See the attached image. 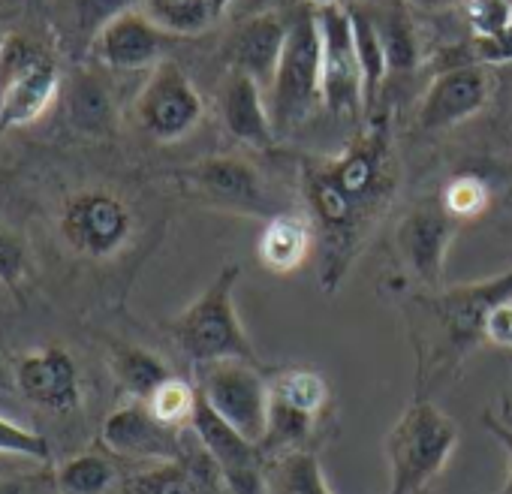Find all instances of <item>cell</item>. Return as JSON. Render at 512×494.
I'll use <instances>...</instances> for the list:
<instances>
[{
  "instance_id": "6da1fadb",
  "label": "cell",
  "mask_w": 512,
  "mask_h": 494,
  "mask_svg": "<svg viewBox=\"0 0 512 494\" xmlns=\"http://www.w3.org/2000/svg\"><path fill=\"white\" fill-rule=\"evenodd\" d=\"M506 299H512V266L482 281L407 296L404 314L419 356L416 392H425L428 377L455 371L479 344H485V320Z\"/></svg>"
},
{
  "instance_id": "7a4b0ae2",
  "label": "cell",
  "mask_w": 512,
  "mask_h": 494,
  "mask_svg": "<svg viewBox=\"0 0 512 494\" xmlns=\"http://www.w3.org/2000/svg\"><path fill=\"white\" fill-rule=\"evenodd\" d=\"M238 278H241V266L226 263L211 278V284L166 326L178 353L190 359L196 368L223 362V359H241V362L260 365L256 347L250 335L244 332L238 311H235Z\"/></svg>"
},
{
  "instance_id": "3957f363",
  "label": "cell",
  "mask_w": 512,
  "mask_h": 494,
  "mask_svg": "<svg viewBox=\"0 0 512 494\" xmlns=\"http://www.w3.org/2000/svg\"><path fill=\"white\" fill-rule=\"evenodd\" d=\"M455 446V419L422 392H416L383 440L389 467L386 494H422L446 470Z\"/></svg>"
},
{
  "instance_id": "277c9868",
  "label": "cell",
  "mask_w": 512,
  "mask_h": 494,
  "mask_svg": "<svg viewBox=\"0 0 512 494\" xmlns=\"http://www.w3.org/2000/svg\"><path fill=\"white\" fill-rule=\"evenodd\" d=\"M55 229L73 257L109 263L133 241L136 214L127 199L109 187H79L61 199Z\"/></svg>"
},
{
  "instance_id": "5b68a950",
  "label": "cell",
  "mask_w": 512,
  "mask_h": 494,
  "mask_svg": "<svg viewBox=\"0 0 512 494\" xmlns=\"http://www.w3.org/2000/svg\"><path fill=\"white\" fill-rule=\"evenodd\" d=\"M323 43L317 28V10H299L290 19L287 46L275 79L269 85V112L275 133L296 130L317 106H323Z\"/></svg>"
},
{
  "instance_id": "8992f818",
  "label": "cell",
  "mask_w": 512,
  "mask_h": 494,
  "mask_svg": "<svg viewBox=\"0 0 512 494\" xmlns=\"http://www.w3.org/2000/svg\"><path fill=\"white\" fill-rule=\"evenodd\" d=\"M172 178L184 196H190L208 208L263 217V220H272L275 214L290 211L275 202L260 169L241 157H232V154L196 160V163L178 169Z\"/></svg>"
},
{
  "instance_id": "52a82bcc",
  "label": "cell",
  "mask_w": 512,
  "mask_h": 494,
  "mask_svg": "<svg viewBox=\"0 0 512 494\" xmlns=\"http://www.w3.org/2000/svg\"><path fill=\"white\" fill-rule=\"evenodd\" d=\"M199 395L211 404V410L226 419L241 437L250 443H263L269 431V380L263 377L260 365L223 359L199 368L196 380Z\"/></svg>"
},
{
  "instance_id": "ba28073f",
  "label": "cell",
  "mask_w": 512,
  "mask_h": 494,
  "mask_svg": "<svg viewBox=\"0 0 512 494\" xmlns=\"http://www.w3.org/2000/svg\"><path fill=\"white\" fill-rule=\"evenodd\" d=\"M205 118V100L193 79L172 58L160 61L133 100L136 127L154 142H181Z\"/></svg>"
},
{
  "instance_id": "9c48e42d",
  "label": "cell",
  "mask_w": 512,
  "mask_h": 494,
  "mask_svg": "<svg viewBox=\"0 0 512 494\" xmlns=\"http://www.w3.org/2000/svg\"><path fill=\"white\" fill-rule=\"evenodd\" d=\"M193 437L214 461L226 494H272L269 485V458L260 443L241 437L226 419H220L211 404L199 395L193 422Z\"/></svg>"
},
{
  "instance_id": "30bf717a",
  "label": "cell",
  "mask_w": 512,
  "mask_h": 494,
  "mask_svg": "<svg viewBox=\"0 0 512 494\" xmlns=\"http://www.w3.org/2000/svg\"><path fill=\"white\" fill-rule=\"evenodd\" d=\"M100 443L109 455L139 464H160V461H187L190 446L181 428L160 422L145 401L127 398L118 404L100 428Z\"/></svg>"
},
{
  "instance_id": "8fae6325",
  "label": "cell",
  "mask_w": 512,
  "mask_h": 494,
  "mask_svg": "<svg viewBox=\"0 0 512 494\" xmlns=\"http://www.w3.org/2000/svg\"><path fill=\"white\" fill-rule=\"evenodd\" d=\"M317 28L323 43V106L338 118H356L365 109V82L347 7L317 10Z\"/></svg>"
},
{
  "instance_id": "7c38bea8",
  "label": "cell",
  "mask_w": 512,
  "mask_h": 494,
  "mask_svg": "<svg viewBox=\"0 0 512 494\" xmlns=\"http://www.w3.org/2000/svg\"><path fill=\"white\" fill-rule=\"evenodd\" d=\"M16 392L34 407L55 416H70L85 401L82 371L76 356L67 347H40L25 353L16 365Z\"/></svg>"
},
{
  "instance_id": "4fadbf2b",
  "label": "cell",
  "mask_w": 512,
  "mask_h": 494,
  "mask_svg": "<svg viewBox=\"0 0 512 494\" xmlns=\"http://www.w3.org/2000/svg\"><path fill=\"white\" fill-rule=\"evenodd\" d=\"M488 97H491V73L476 61L455 64L431 79V85L419 100L416 121L428 133H440L479 115Z\"/></svg>"
},
{
  "instance_id": "5bb4252c",
  "label": "cell",
  "mask_w": 512,
  "mask_h": 494,
  "mask_svg": "<svg viewBox=\"0 0 512 494\" xmlns=\"http://www.w3.org/2000/svg\"><path fill=\"white\" fill-rule=\"evenodd\" d=\"M455 229L458 220H452L443 208H416L404 214L395 229L398 257L425 290L443 287V269Z\"/></svg>"
},
{
  "instance_id": "9a60e30c",
  "label": "cell",
  "mask_w": 512,
  "mask_h": 494,
  "mask_svg": "<svg viewBox=\"0 0 512 494\" xmlns=\"http://www.w3.org/2000/svg\"><path fill=\"white\" fill-rule=\"evenodd\" d=\"M169 43L172 34L157 28L145 13L130 10L103 28L91 55L109 70L136 73V70H154L160 61H166Z\"/></svg>"
},
{
  "instance_id": "2e32d148",
  "label": "cell",
  "mask_w": 512,
  "mask_h": 494,
  "mask_svg": "<svg viewBox=\"0 0 512 494\" xmlns=\"http://www.w3.org/2000/svg\"><path fill=\"white\" fill-rule=\"evenodd\" d=\"M217 112L232 139L250 148H272L275 145V124L269 112V100L263 85L241 70H229L217 91Z\"/></svg>"
},
{
  "instance_id": "e0dca14e",
  "label": "cell",
  "mask_w": 512,
  "mask_h": 494,
  "mask_svg": "<svg viewBox=\"0 0 512 494\" xmlns=\"http://www.w3.org/2000/svg\"><path fill=\"white\" fill-rule=\"evenodd\" d=\"M223 479L199 446L190 449L187 461H160L142 464L139 470L127 473L112 494H220Z\"/></svg>"
},
{
  "instance_id": "ac0fdd59",
  "label": "cell",
  "mask_w": 512,
  "mask_h": 494,
  "mask_svg": "<svg viewBox=\"0 0 512 494\" xmlns=\"http://www.w3.org/2000/svg\"><path fill=\"white\" fill-rule=\"evenodd\" d=\"M290 19L281 13H260L250 16L235 34L229 46V70H241L253 76L260 85H272L275 70L281 64L284 46H287Z\"/></svg>"
},
{
  "instance_id": "d6986e66",
  "label": "cell",
  "mask_w": 512,
  "mask_h": 494,
  "mask_svg": "<svg viewBox=\"0 0 512 494\" xmlns=\"http://www.w3.org/2000/svg\"><path fill=\"white\" fill-rule=\"evenodd\" d=\"M317 247V229L308 214L299 211H281L272 220H266V229L256 244V257L263 269L272 275H290L299 272Z\"/></svg>"
},
{
  "instance_id": "ffe728a7",
  "label": "cell",
  "mask_w": 512,
  "mask_h": 494,
  "mask_svg": "<svg viewBox=\"0 0 512 494\" xmlns=\"http://www.w3.org/2000/svg\"><path fill=\"white\" fill-rule=\"evenodd\" d=\"M61 91V70L58 61L49 55L25 76H19L7 91H0V133L28 127L40 121Z\"/></svg>"
},
{
  "instance_id": "44dd1931",
  "label": "cell",
  "mask_w": 512,
  "mask_h": 494,
  "mask_svg": "<svg viewBox=\"0 0 512 494\" xmlns=\"http://www.w3.org/2000/svg\"><path fill=\"white\" fill-rule=\"evenodd\" d=\"M136 4L139 0H55V22L79 52H91L103 28Z\"/></svg>"
},
{
  "instance_id": "7402d4cb",
  "label": "cell",
  "mask_w": 512,
  "mask_h": 494,
  "mask_svg": "<svg viewBox=\"0 0 512 494\" xmlns=\"http://www.w3.org/2000/svg\"><path fill=\"white\" fill-rule=\"evenodd\" d=\"M109 368L118 386L133 401H148L157 386H163L172 377V368L148 347L139 344H115L109 353Z\"/></svg>"
},
{
  "instance_id": "603a6c76",
  "label": "cell",
  "mask_w": 512,
  "mask_h": 494,
  "mask_svg": "<svg viewBox=\"0 0 512 494\" xmlns=\"http://www.w3.org/2000/svg\"><path fill=\"white\" fill-rule=\"evenodd\" d=\"M121 479L115 455L106 452H79L55 467L58 494H112Z\"/></svg>"
},
{
  "instance_id": "cb8c5ba5",
  "label": "cell",
  "mask_w": 512,
  "mask_h": 494,
  "mask_svg": "<svg viewBox=\"0 0 512 494\" xmlns=\"http://www.w3.org/2000/svg\"><path fill=\"white\" fill-rule=\"evenodd\" d=\"M350 13V25H353V43H356V55H359V67H362V82H365V109H374L383 82L389 76V61H386V49L377 31V19L371 13H365L362 7H347Z\"/></svg>"
},
{
  "instance_id": "d4e9b609",
  "label": "cell",
  "mask_w": 512,
  "mask_h": 494,
  "mask_svg": "<svg viewBox=\"0 0 512 494\" xmlns=\"http://www.w3.org/2000/svg\"><path fill=\"white\" fill-rule=\"evenodd\" d=\"M269 392H272V401H278L290 410H299L305 416H314V419H320L332 401V389H329L326 377L311 368L278 371L269 380Z\"/></svg>"
},
{
  "instance_id": "484cf974",
  "label": "cell",
  "mask_w": 512,
  "mask_h": 494,
  "mask_svg": "<svg viewBox=\"0 0 512 494\" xmlns=\"http://www.w3.org/2000/svg\"><path fill=\"white\" fill-rule=\"evenodd\" d=\"M272 494H332L323 464L311 449H293L269 458Z\"/></svg>"
},
{
  "instance_id": "4316f807",
  "label": "cell",
  "mask_w": 512,
  "mask_h": 494,
  "mask_svg": "<svg viewBox=\"0 0 512 494\" xmlns=\"http://www.w3.org/2000/svg\"><path fill=\"white\" fill-rule=\"evenodd\" d=\"M142 7V13L172 37H196L220 19L214 0H142Z\"/></svg>"
},
{
  "instance_id": "83f0119b",
  "label": "cell",
  "mask_w": 512,
  "mask_h": 494,
  "mask_svg": "<svg viewBox=\"0 0 512 494\" xmlns=\"http://www.w3.org/2000/svg\"><path fill=\"white\" fill-rule=\"evenodd\" d=\"M67 115L85 133L109 130V124L115 118V106H112L106 85L91 73L73 76V82L67 88Z\"/></svg>"
},
{
  "instance_id": "f1b7e54d",
  "label": "cell",
  "mask_w": 512,
  "mask_h": 494,
  "mask_svg": "<svg viewBox=\"0 0 512 494\" xmlns=\"http://www.w3.org/2000/svg\"><path fill=\"white\" fill-rule=\"evenodd\" d=\"M383 49H386V61H389V73H407L419 64V40H416V28L410 22V16L401 7H392L380 22H377Z\"/></svg>"
},
{
  "instance_id": "f546056e",
  "label": "cell",
  "mask_w": 512,
  "mask_h": 494,
  "mask_svg": "<svg viewBox=\"0 0 512 494\" xmlns=\"http://www.w3.org/2000/svg\"><path fill=\"white\" fill-rule=\"evenodd\" d=\"M145 404L151 407V413L160 422L184 431L193 422V413H196V404H199V389L190 380L172 374L163 386H157V392Z\"/></svg>"
},
{
  "instance_id": "4dcf8cb0",
  "label": "cell",
  "mask_w": 512,
  "mask_h": 494,
  "mask_svg": "<svg viewBox=\"0 0 512 494\" xmlns=\"http://www.w3.org/2000/svg\"><path fill=\"white\" fill-rule=\"evenodd\" d=\"M488 202H491V190H488L485 178L473 175V172H461V175L449 178L443 193H440V208L452 220L479 217L488 208Z\"/></svg>"
},
{
  "instance_id": "1f68e13d",
  "label": "cell",
  "mask_w": 512,
  "mask_h": 494,
  "mask_svg": "<svg viewBox=\"0 0 512 494\" xmlns=\"http://www.w3.org/2000/svg\"><path fill=\"white\" fill-rule=\"evenodd\" d=\"M43 58H49V52L25 34L0 37V91H7L19 76H25Z\"/></svg>"
},
{
  "instance_id": "d6a6232c",
  "label": "cell",
  "mask_w": 512,
  "mask_h": 494,
  "mask_svg": "<svg viewBox=\"0 0 512 494\" xmlns=\"http://www.w3.org/2000/svg\"><path fill=\"white\" fill-rule=\"evenodd\" d=\"M0 455H16V458H31L40 461L43 467H52V446L49 440L34 431L25 428L7 416H0Z\"/></svg>"
},
{
  "instance_id": "836d02e7",
  "label": "cell",
  "mask_w": 512,
  "mask_h": 494,
  "mask_svg": "<svg viewBox=\"0 0 512 494\" xmlns=\"http://www.w3.org/2000/svg\"><path fill=\"white\" fill-rule=\"evenodd\" d=\"M0 284L13 293H22V287L31 284V254L22 235L0 223Z\"/></svg>"
},
{
  "instance_id": "e575fe53",
  "label": "cell",
  "mask_w": 512,
  "mask_h": 494,
  "mask_svg": "<svg viewBox=\"0 0 512 494\" xmlns=\"http://www.w3.org/2000/svg\"><path fill=\"white\" fill-rule=\"evenodd\" d=\"M467 16H470V28L476 34V40L494 37L512 22V4L509 0H473L467 7Z\"/></svg>"
},
{
  "instance_id": "d590c367",
  "label": "cell",
  "mask_w": 512,
  "mask_h": 494,
  "mask_svg": "<svg viewBox=\"0 0 512 494\" xmlns=\"http://www.w3.org/2000/svg\"><path fill=\"white\" fill-rule=\"evenodd\" d=\"M0 494H58L55 467H43L40 473L0 476Z\"/></svg>"
},
{
  "instance_id": "8d00e7d4",
  "label": "cell",
  "mask_w": 512,
  "mask_h": 494,
  "mask_svg": "<svg viewBox=\"0 0 512 494\" xmlns=\"http://www.w3.org/2000/svg\"><path fill=\"white\" fill-rule=\"evenodd\" d=\"M485 344L497 350H512V299L500 302L485 320Z\"/></svg>"
},
{
  "instance_id": "74e56055",
  "label": "cell",
  "mask_w": 512,
  "mask_h": 494,
  "mask_svg": "<svg viewBox=\"0 0 512 494\" xmlns=\"http://www.w3.org/2000/svg\"><path fill=\"white\" fill-rule=\"evenodd\" d=\"M512 61V22L494 34V37H479L476 40V64H509Z\"/></svg>"
},
{
  "instance_id": "f35d334b",
  "label": "cell",
  "mask_w": 512,
  "mask_h": 494,
  "mask_svg": "<svg viewBox=\"0 0 512 494\" xmlns=\"http://www.w3.org/2000/svg\"><path fill=\"white\" fill-rule=\"evenodd\" d=\"M482 428L506 449V461H509V473H506V485L497 491V494H512V428L503 422V419H497L491 410L488 413H482Z\"/></svg>"
},
{
  "instance_id": "ab89813d",
  "label": "cell",
  "mask_w": 512,
  "mask_h": 494,
  "mask_svg": "<svg viewBox=\"0 0 512 494\" xmlns=\"http://www.w3.org/2000/svg\"><path fill=\"white\" fill-rule=\"evenodd\" d=\"M407 4L419 13H446V10L467 4V0H407Z\"/></svg>"
},
{
  "instance_id": "60d3db41",
  "label": "cell",
  "mask_w": 512,
  "mask_h": 494,
  "mask_svg": "<svg viewBox=\"0 0 512 494\" xmlns=\"http://www.w3.org/2000/svg\"><path fill=\"white\" fill-rule=\"evenodd\" d=\"M0 392H16V371L4 356H0Z\"/></svg>"
},
{
  "instance_id": "b9f144b4",
  "label": "cell",
  "mask_w": 512,
  "mask_h": 494,
  "mask_svg": "<svg viewBox=\"0 0 512 494\" xmlns=\"http://www.w3.org/2000/svg\"><path fill=\"white\" fill-rule=\"evenodd\" d=\"M308 4H311L314 10H323V7H353L356 0H308Z\"/></svg>"
},
{
  "instance_id": "7bdbcfd3",
  "label": "cell",
  "mask_w": 512,
  "mask_h": 494,
  "mask_svg": "<svg viewBox=\"0 0 512 494\" xmlns=\"http://www.w3.org/2000/svg\"><path fill=\"white\" fill-rule=\"evenodd\" d=\"M214 4H217V10H220V13H226V10H229V4H232V0H214Z\"/></svg>"
},
{
  "instance_id": "ee69618b",
  "label": "cell",
  "mask_w": 512,
  "mask_h": 494,
  "mask_svg": "<svg viewBox=\"0 0 512 494\" xmlns=\"http://www.w3.org/2000/svg\"><path fill=\"white\" fill-rule=\"evenodd\" d=\"M220 494H226V488H223V491H220Z\"/></svg>"
},
{
  "instance_id": "f6af8a7d",
  "label": "cell",
  "mask_w": 512,
  "mask_h": 494,
  "mask_svg": "<svg viewBox=\"0 0 512 494\" xmlns=\"http://www.w3.org/2000/svg\"><path fill=\"white\" fill-rule=\"evenodd\" d=\"M509 4H512V0H509Z\"/></svg>"
}]
</instances>
